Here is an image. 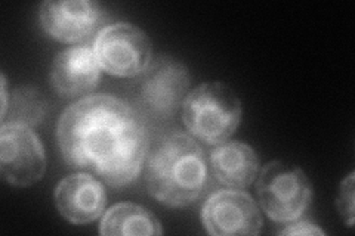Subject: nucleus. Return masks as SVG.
I'll return each instance as SVG.
<instances>
[{"mask_svg": "<svg viewBox=\"0 0 355 236\" xmlns=\"http://www.w3.org/2000/svg\"><path fill=\"white\" fill-rule=\"evenodd\" d=\"M57 139L67 164L91 168L111 188L135 181L150 143L139 112L111 95H91L67 107Z\"/></svg>", "mask_w": 355, "mask_h": 236, "instance_id": "f257e3e1", "label": "nucleus"}, {"mask_svg": "<svg viewBox=\"0 0 355 236\" xmlns=\"http://www.w3.org/2000/svg\"><path fill=\"white\" fill-rule=\"evenodd\" d=\"M146 185L160 204L181 208L202 197L207 185L205 152L191 136L172 131L147 154Z\"/></svg>", "mask_w": 355, "mask_h": 236, "instance_id": "f03ea898", "label": "nucleus"}, {"mask_svg": "<svg viewBox=\"0 0 355 236\" xmlns=\"http://www.w3.org/2000/svg\"><path fill=\"white\" fill-rule=\"evenodd\" d=\"M241 102L232 89L220 82L194 87L182 104L187 130L207 145L227 142L240 126Z\"/></svg>", "mask_w": 355, "mask_h": 236, "instance_id": "7ed1b4c3", "label": "nucleus"}, {"mask_svg": "<svg viewBox=\"0 0 355 236\" xmlns=\"http://www.w3.org/2000/svg\"><path fill=\"white\" fill-rule=\"evenodd\" d=\"M261 208L272 221L291 223L301 217L313 198V185L302 168L271 161L257 182Z\"/></svg>", "mask_w": 355, "mask_h": 236, "instance_id": "20e7f679", "label": "nucleus"}, {"mask_svg": "<svg viewBox=\"0 0 355 236\" xmlns=\"http://www.w3.org/2000/svg\"><path fill=\"white\" fill-rule=\"evenodd\" d=\"M94 52L101 70L116 77L141 75L153 61L147 33L130 22L104 27L95 39Z\"/></svg>", "mask_w": 355, "mask_h": 236, "instance_id": "39448f33", "label": "nucleus"}, {"mask_svg": "<svg viewBox=\"0 0 355 236\" xmlns=\"http://www.w3.org/2000/svg\"><path fill=\"white\" fill-rule=\"evenodd\" d=\"M138 83V98L146 111L159 118H171L190 93L191 74L180 60L160 55L141 74Z\"/></svg>", "mask_w": 355, "mask_h": 236, "instance_id": "423d86ee", "label": "nucleus"}, {"mask_svg": "<svg viewBox=\"0 0 355 236\" xmlns=\"http://www.w3.org/2000/svg\"><path fill=\"white\" fill-rule=\"evenodd\" d=\"M46 155L37 134L19 122H5L0 129V173L17 188H28L42 181Z\"/></svg>", "mask_w": 355, "mask_h": 236, "instance_id": "0eeeda50", "label": "nucleus"}, {"mask_svg": "<svg viewBox=\"0 0 355 236\" xmlns=\"http://www.w3.org/2000/svg\"><path fill=\"white\" fill-rule=\"evenodd\" d=\"M207 233L214 236L258 235L263 219L253 198L237 189H222L210 195L202 210Z\"/></svg>", "mask_w": 355, "mask_h": 236, "instance_id": "6e6552de", "label": "nucleus"}, {"mask_svg": "<svg viewBox=\"0 0 355 236\" xmlns=\"http://www.w3.org/2000/svg\"><path fill=\"white\" fill-rule=\"evenodd\" d=\"M40 24L55 40L76 43L96 28L101 8L92 0H58L40 5Z\"/></svg>", "mask_w": 355, "mask_h": 236, "instance_id": "1a4fd4ad", "label": "nucleus"}, {"mask_svg": "<svg viewBox=\"0 0 355 236\" xmlns=\"http://www.w3.org/2000/svg\"><path fill=\"white\" fill-rule=\"evenodd\" d=\"M55 206L73 224H87L104 215L107 195L104 185L86 173L64 177L55 188Z\"/></svg>", "mask_w": 355, "mask_h": 236, "instance_id": "9d476101", "label": "nucleus"}, {"mask_svg": "<svg viewBox=\"0 0 355 236\" xmlns=\"http://www.w3.org/2000/svg\"><path fill=\"white\" fill-rule=\"evenodd\" d=\"M101 78V66L94 48L77 44L55 55L51 66V84L64 98L91 93Z\"/></svg>", "mask_w": 355, "mask_h": 236, "instance_id": "9b49d317", "label": "nucleus"}, {"mask_svg": "<svg viewBox=\"0 0 355 236\" xmlns=\"http://www.w3.org/2000/svg\"><path fill=\"white\" fill-rule=\"evenodd\" d=\"M216 181L231 189H244L253 183L259 173L258 154L244 142L219 143L210 152Z\"/></svg>", "mask_w": 355, "mask_h": 236, "instance_id": "f8f14e48", "label": "nucleus"}, {"mask_svg": "<svg viewBox=\"0 0 355 236\" xmlns=\"http://www.w3.org/2000/svg\"><path fill=\"white\" fill-rule=\"evenodd\" d=\"M99 233L104 236H160L163 229L160 220L146 207L121 202L104 212Z\"/></svg>", "mask_w": 355, "mask_h": 236, "instance_id": "ddd939ff", "label": "nucleus"}, {"mask_svg": "<svg viewBox=\"0 0 355 236\" xmlns=\"http://www.w3.org/2000/svg\"><path fill=\"white\" fill-rule=\"evenodd\" d=\"M48 112V102L35 86H21L12 92L8 104V112L2 118L5 122H19L28 127L39 126Z\"/></svg>", "mask_w": 355, "mask_h": 236, "instance_id": "4468645a", "label": "nucleus"}, {"mask_svg": "<svg viewBox=\"0 0 355 236\" xmlns=\"http://www.w3.org/2000/svg\"><path fill=\"white\" fill-rule=\"evenodd\" d=\"M354 179L355 173L351 172L348 177H345L340 183L339 189V195L336 199V206L340 212L342 219L347 221L349 228H352L354 224Z\"/></svg>", "mask_w": 355, "mask_h": 236, "instance_id": "2eb2a0df", "label": "nucleus"}, {"mask_svg": "<svg viewBox=\"0 0 355 236\" xmlns=\"http://www.w3.org/2000/svg\"><path fill=\"white\" fill-rule=\"evenodd\" d=\"M280 235H288V236H324L326 232L320 229L317 224L311 221H291V224L279 232Z\"/></svg>", "mask_w": 355, "mask_h": 236, "instance_id": "dca6fc26", "label": "nucleus"}, {"mask_svg": "<svg viewBox=\"0 0 355 236\" xmlns=\"http://www.w3.org/2000/svg\"><path fill=\"white\" fill-rule=\"evenodd\" d=\"M0 84H2V111H0V118H3L8 112V104H9V95H8V83H6V77L5 74H2L0 77Z\"/></svg>", "mask_w": 355, "mask_h": 236, "instance_id": "f3484780", "label": "nucleus"}]
</instances>
